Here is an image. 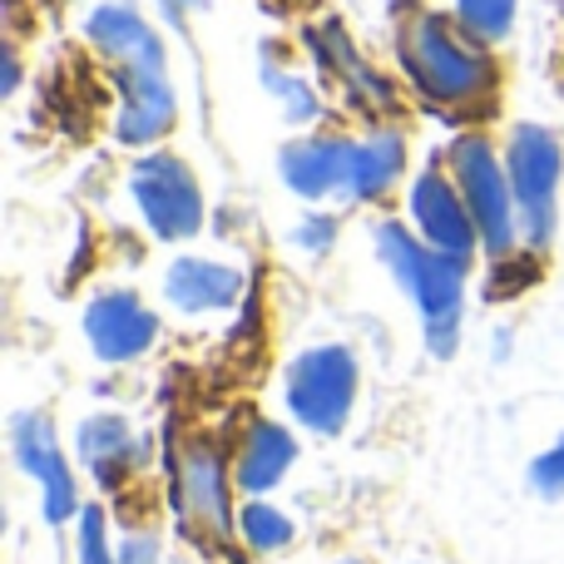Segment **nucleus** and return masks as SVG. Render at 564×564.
Listing matches in <instances>:
<instances>
[{"mask_svg": "<svg viewBox=\"0 0 564 564\" xmlns=\"http://www.w3.org/2000/svg\"><path fill=\"white\" fill-rule=\"evenodd\" d=\"M377 248L387 258V268L397 273L401 288L416 297L421 322H426V347L436 357L456 351V332H460V288H466V258L441 253V248H421L406 228L381 224L377 228Z\"/></svg>", "mask_w": 564, "mask_h": 564, "instance_id": "nucleus-1", "label": "nucleus"}, {"mask_svg": "<svg viewBox=\"0 0 564 564\" xmlns=\"http://www.w3.org/2000/svg\"><path fill=\"white\" fill-rule=\"evenodd\" d=\"M401 65L431 99H446V105L476 99L490 85V65L476 50L460 45L446 30V20L436 15H416L401 30Z\"/></svg>", "mask_w": 564, "mask_h": 564, "instance_id": "nucleus-2", "label": "nucleus"}, {"mask_svg": "<svg viewBox=\"0 0 564 564\" xmlns=\"http://www.w3.org/2000/svg\"><path fill=\"white\" fill-rule=\"evenodd\" d=\"M351 397H357V361H351L347 347H317L302 351L288 371V406L297 411L302 426L322 431H341L351 411Z\"/></svg>", "mask_w": 564, "mask_h": 564, "instance_id": "nucleus-3", "label": "nucleus"}, {"mask_svg": "<svg viewBox=\"0 0 564 564\" xmlns=\"http://www.w3.org/2000/svg\"><path fill=\"white\" fill-rule=\"evenodd\" d=\"M510 194H516V208L525 214V228L535 243H545L550 228H555V184H560V144L550 129L540 124H520L510 134Z\"/></svg>", "mask_w": 564, "mask_h": 564, "instance_id": "nucleus-4", "label": "nucleus"}, {"mask_svg": "<svg viewBox=\"0 0 564 564\" xmlns=\"http://www.w3.org/2000/svg\"><path fill=\"white\" fill-rule=\"evenodd\" d=\"M139 198V214L149 218L159 238H188L204 224V194H198V178L188 174V164H178L174 154H149L134 164L129 178Z\"/></svg>", "mask_w": 564, "mask_h": 564, "instance_id": "nucleus-5", "label": "nucleus"}, {"mask_svg": "<svg viewBox=\"0 0 564 564\" xmlns=\"http://www.w3.org/2000/svg\"><path fill=\"white\" fill-rule=\"evenodd\" d=\"M174 496H178V516H184L188 535L224 545L234 530V506H228V476L224 460L214 456V446H188L178 456V476H174Z\"/></svg>", "mask_w": 564, "mask_h": 564, "instance_id": "nucleus-6", "label": "nucleus"}, {"mask_svg": "<svg viewBox=\"0 0 564 564\" xmlns=\"http://www.w3.org/2000/svg\"><path fill=\"white\" fill-rule=\"evenodd\" d=\"M456 169H460V188H466V208L476 218V234L490 253H510L516 243V194H510V174H500V164L490 159V149L480 139H466L456 149Z\"/></svg>", "mask_w": 564, "mask_h": 564, "instance_id": "nucleus-7", "label": "nucleus"}, {"mask_svg": "<svg viewBox=\"0 0 564 564\" xmlns=\"http://www.w3.org/2000/svg\"><path fill=\"white\" fill-rule=\"evenodd\" d=\"M10 436H15L20 466L40 480V490H45V520L50 525H65V520L79 510V500H75V476H69L65 456H59L50 421L45 416H15V431H10Z\"/></svg>", "mask_w": 564, "mask_h": 564, "instance_id": "nucleus-8", "label": "nucleus"}, {"mask_svg": "<svg viewBox=\"0 0 564 564\" xmlns=\"http://www.w3.org/2000/svg\"><path fill=\"white\" fill-rule=\"evenodd\" d=\"M85 332L105 361H129V357H139V351H149L159 322L134 292H105V297L89 302Z\"/></svg>", "mask_w": 564, "mask_h": 564, "instance_id": "nucleus-9", "label": "nucleus"}, {"mask_svg": "<svg viewBox=\"0 0 564 564\" xmlns=\"http://www.w3.org/2000/svg\"><path fill=\"white\" fill-rule=\"evenodd\" d=\"M411 214H416L426 243L441 248V253L466 258L470 248H476V218H470V208L460 204V194L441 174L416 178V188H411Z\"/></svg>", "mask_w": 564, "mask_h": 564, "instance_id": "nucleus-10", "label": "nucleus"}, {"mask_svg": "<svg viewBox=\"0 0 564 564\" xmlns=\"http://www.w3.org/2000/svg\"><path fill=\"white\" fill-rule=\"evenodd\" d=\"M85 35L95 40L105 55L119 59V75H139V69H164V45L159 35L139 20L134 6H99L89 15Z\"/></svg>", "mask_w": 564, "mask_h": 564, "instance_id": "nucleus-11", "label": "nucleus"}, {"mask_svg": "<svg viewBox=\"0 0 564 564\" xmlns=\"http://www.w3.org/2000/svg\"><path fill=\"white\" fill-rule=\"evenodd\" d=\"M124 85V105H119V144H149L174 124V89H169L164 69H139V75H119Z\"/></svg>", "mask_w": 564, "mask_h": 564, "instance_id": "nucleus-12", "label": "nucleus"}, {"mask_svg": "<svg viewBox=\"0 0 564 564\" xmlns=\"http://www.w3.org/2000/svg\"><path fill=\"white\" fill-rule=\"evenodd\" d=\"M347 164H351L347 139H312V144H292L282 154V178L302 198H322V194L347 188Z\"/></svg>", "mask_w": 564, "mask_h": 564, "instance_id": "nucleus-13", "label": "nucleus"}, {"mask_svg": "<svg viewBox=\"0 0 564 564\" xmlns=\"http://www.w3.org/2000/svg\"><path fill=\"white\" fill-rule=\"evenodd\" d=\"M238 297V273L218 263H198V258H184V263L169 268V302L184 312H218Z\"/></svg>", "mask_w": 564, "mask_h": 564, "instance_id": "nucleus-14", "label": "nucleus"}, {"mask_svg": "<svg viewBox=\"0 0 564 564\" xmlns=\"http://www.w3.org/2000/svg\"><path fill=\"white\" fill-rule=\"evenodd\" d=\"M292 456H297V446H292V436L273 421H258L253 431H248L243 441V456H238V486L243 490H268L278 486L282 476H288Z\"/></svg>", "mask_w": 564, "mask_h": 564, "instance_id": "nucleus-15", "label": "nucleus"}, {"mask_svg": "<svg viewBox=\"0 0 564 564\" xmlns=\"http://www.w3.org/2000/svg\"><path fill=\"white\" fill-rule=\"evenodd\" d=\"M401 174V139L381 134L367 144H351V164H347V198H377L387 194V184Z\"/></svg>", "mask_w": 564, "mask_h": 564, "instance_id": "nucleus-16", "label": "nucleus"}, {"mask_svg": "<svg viewBox=\"0 0 564 564\" xmlns=\"http://www.w3.org/2000/svg\"><path fill=\"white\" fill-rule=\"evenodd\" d=\"M79 460L99 480H115V470H124L129 460V426L119 416H89L79 426Z\"/></svg>", "mask_w": 564, "mask_h": 564, "instance_id": "nucleus-17", "label": "nucleus"}, {"mask_svg": "<svg viewBox=\"0 0 564 564\" xmlns=\"http://www.w3.org/2000/svg\"><path fill=\"white\" fill-rule=\"evenodd\" d=\"M516 20V0H460V25L480 40H500Z\"/></svg>", "mask_w": 564, "mask_h": 564, "instance_id": "nucleus-18", "label": "nucleus"}, {"mask_svg": "<svg viewBox=\"0 0 564 564\" xmlns=\"http://www.w3.org/2000/svg\"><path fill=\"white\" fill-rule=\"evenodd\" d=\"M243 540L253 550H282L292 540V525H288V516H278L273 506L253 500V506L243 510Z\"/></svg>", "mask_w": 564, "mask_h": 564, "instance_id": "nucleus-19", "label": "nucleus"}, {"mask_svg": "<svg viewBox=\"0 0 564 564\" xmlns=\"http://www.w3.org/2000/svg\"><path fill=\"white\" fill-rule=\"evenodd\" d=\"M268 89L282 99V115L292 119V124H307V119H317L322 115V105H317V95H312L302 79H292V75H282V69H268Z\"/></svg>", "mask_w": 564, "mask_h": 564, "instance_id": "nucleus-20", "label": "nucleus"}, {"mask_svg": "<svg viewBox=\"0 0 564 564\" xmlns=\"http://www.w3.org/2000/svg\"><path fill=\"white\" fill-rule=\"evenodd\" d=\"M79 564H119L105 545V510L95 506L79 516Z\"/></svg>", "mask_w": 564, "mask_h": 564, "instance_id": "nucleus-21", "label": "nucleus"}, {"mask_svg": "<svg viewBox=\"0 0 564 564\" xmlns=\"http://www.w3.org/2000/svg\"><path fill=\"white\" fill-rule=\"evenodd\" d=\"M535 486L545 490V496H564V441L535 460Z\"/></svg>", "mask_w": 564, "mask_h": 564, "instance_id": "nucleus-22", "label": "nucleus"}, {"mask_svg": "<svg viewBox=\"0 0 564 564\" xmlns=\"http://www.w3.org/2000/svg\"><path fill=\"white\" fill-rule=\"evenodd\" d=\"M119 564H159V545L144 535H129L124 545H119Z\"/></svg>", "mask_w": 564, "mask_h": 564, "instance_id": "nucleus-23", "label": "nucleus"}, {"mask_svg": "<svg viewBox=\"0 0 564 564\" xmlns=\"http://www.w3.org/2000/svg\"><path fill=\"white\" fill-rule=\"evenodd\" d=\"M302 243H307V248H327V243H332V218H317V224H302Z\"/></svg>", "mask_w": 564, "mask_h": 564, "instance_id": "nucleus-24", "label": "nucleus"}, {"mask_svg": "<svg viewBox=\"0 0 564 564\" xmlns=\"http://www.w3.org/2000/svg\"><path fill=\"white\" fill-rule=\"evenodd\" d=\"M188 6H194V0H164V10H169V20H174V25L184 20V10H188Z\"/></svg>", "mask_w": 564, "mask_h": 564, "instance_id": "nucleus-25", "label": "nucleus"}]
</instances>
